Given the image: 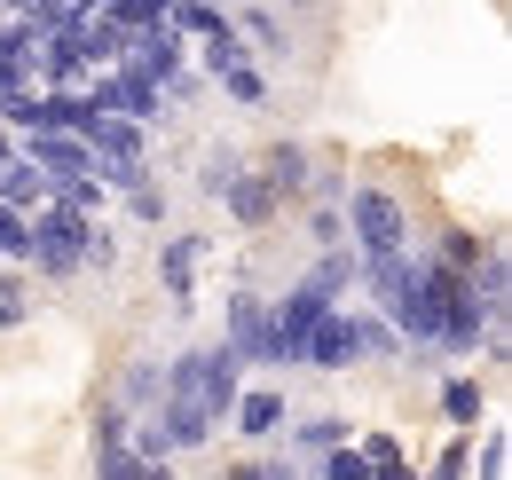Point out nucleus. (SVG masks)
<instances>
[{
  "label": "nucleus",
  "instance_id": "f257e3e1",
  "mask_svg": "<svg viewBox=\"0 0 512 480\" xmlns=\"http://www.w3.org/2000/svg\"><path fill=\"white\" fill-rule=\"evenodd\" d=\"M229 402H237V355L229 347H213V355H182L174 362V378H166V441H213V425L229 418Z\"/></svg>",
  "mask_w": 512,
  "mask_h": 480
},
{
  "label": "nucleus",
  "instance_id": "f03ea898",
  "mask_svg": "<svg viewBox=\"0 0 512 480\" xmlns=\"http://www.w3.org/2000/svg\"><path fill=\"white\" fill-rule=\"evenodd\" d=\"M323 307H331V292H323L316 276L292 292V300L268 315V339H260V362H300V339H308V323H316Z\"/></svg>",
  "mask_w": 512,
  "mask_h": 480
},
{
  "label": "nucleus",
  "instance_id": "7ed1b4c3",
  "mask_svg": "<svg viewBox=\"0 0 512 480\" xmlns=\"http://www.w3.org/2000/svg\"><path fill=\"white\" fill-rule=\"evenodd\" d=\"M79 252H87V213H71V205H56V213H40L32 221V252L24 260H40V268H79Z\"/></svg>",
  "mask_w": 512,
  "mask_h": 480
},
{
  "label": "nucleus",
  "instance_id": "20e7f679",
  "mask_svg": "<svg viewBox=\"0 0 512 480\" xmlns=\"http://www.w3.org/2000/svg\"><path fill=\"white\" fill-rule=\"evenodd\" d=\"M355 355H363L355 315H331V307H323L316 323H308V339H300V362H316V370H347Z\"/></svg>",
  "mask_w": 512,
  "mask_h": 480
},
{
  "label": "nucleus",
  "instance_id": "39448f33",
  "mask_svg": "<svg viewBox=\"0 0 512 480\" xmlns=\"http://www.w3.org/2000/svg\"><path fill=\"white\" fill-rule=\"evenodd\" d=\"M24 158L40 166V181H71V174H95V158H87V134H64V126H40Z\"/></svg>",
  "mask_w": 512,
  "mask_h": 480
},
{
  "label": "nucleus",
  "instance_id": "423d86ee",
  "mask_svg": "<svg viewBox=\"0 0 512 480\" xmlns=\"http://www.w3.org/2000/svg\"><path fill=\"white\" fill-rule=\"evenodd\" d=\"M355 237H363V252L402 244V205H394L386 189H363V197H355Z\"/></svg>",
  "mask_w": 512,
  "mask_h": 480
},
{
  "label": "nucleus",
  "instance_id": "0eeeda50",
  "mask_svg": "<svg viewBox=\"0 0 512 480\" xmlns=\"http://www.w3.org/2000/svg\"><path fill=\"white\" fill-rule=\"evenodd\" d=\"M260 339H268V315H260L253 292H237V300H229V355L260 362Z\"/></svg>",
  "mask_w": 512,
  "mask_h": 480
},
{
  "label": "nucleus",
  "instance_id": "6e6552de",
  "mask_svg": "<svg viewBox=\"0 0 512 480\" xmlns=\"http://www.w3.org/2000/svg\"><path fill=\"white\" fill-rule=\"evenodd\" d=\"M221 197L237 205V221H268V213H276V181H268V174H229V181H221Z\"/></svg>",
  "mask_w": 512,
  "mask_h": 480
},
{
  "label": "nucleus",
  "instance_id": "1a4fd4ad",
  "mask_svg": "<svg viewBox=\"0 0 512 480\" xmlns=\"http://www.w3.org/2000/svg\"><path fill=\"white\" fill-rule=\"evenodd\" d=\"M205 252H213L205 237H174V244H166V284H174V300H190V284H197V268H205Z\"/></svg>",
  "mask_w": 512,
  "mask_h": 480
},
{
  "label": "nucleus",
  "instance_id": "9d476101",
  "mask_svg": "<svg viewBox=\"0 0 512 480\" xmlns=\"http://www.w3.org/2000/svg\"><path fill=\"white\" fill-rule=\"evenodd\" d=\"M229 418L245 425V433H284V394H237Z\"/></svg>",
  "mask_w": 512,
  "mask_h": 480
},
{
  "label": "nucleus",
  "instance_id": "9b49d317",
  "mask_svg": "<svg viewBox=\"0 0 512 480\" xmlns=\"http://www.w3.org/2000/svg\"><path fill=\"white\" fill-rule=\"evenodd\" d=\"M32 197H40V166L16 158V150H0V205H32Z\"/></svg>",
  "mask_w": 512,
  "mask_h": 480
},
{
  "label": "nucleus",
  "instance_id": "f8f14e48",
  "mask_svg": "<svg viewBox=\"0 0 512 480\" xmlns=\"http://www.w3.org/2000/svg\"><path fill=\"white\" fill-rule=\"evenodd\" d=\"M166 24H174V32H213L221 8H213V0H166Z\"/></svg>",
  "mask_w": 512,
  "mask_h": 480
},
{
  "label": "nucleus",
  "instance_id": "ddd939ff",
  "mask_svg": "<svg viewBox=\"0 0 512 480\" xmlns=\"http://www.w3.org/2000/svg\"><path fill=\"white\" fill-rule=\"evenodd\" d=\"M442 410H449L457 425H473V418H481V386H473V378H457V386L442 394Z\"/></svg>",
  "mask_w": 512,
  "mask_h": 480
},
{
  "label": "nucleus",
  "instance_id": "4468645a",
  "mask_svg": "<svg viewBox=\"0 0 512 480\" xmlns=\"http://www.w3.org/2000/svg\"><path fill=\"white\" fill-rule=\"evenodd\" d=\"M221 87H229L237 103H260V71H253L245 56H237V63H221Z\"/></svg>",
  "mask_w": 512,
  "mask_h": 480
},
{
  "label": "nucleus",
  "instance_id": "2eb2a0df",
  "mask_svg": "<svg viewBox=\"0 0 512 480\" xmlns=\"http://www.w3.org/2000/svg\"><path fill=\"white\" fill-rule=\"evenodd\" d=\"M355 457H363V473H402V449H394L386 433H371V441H363Z\"/></svg>",
  "mask_w": 512,
  "mask_h": 480
},
{
  "label": "nucleus",
  "instance_id": "dca6fc26",
  "mask_svg": "<svg viewBox=\"0 0 512 480\" xmlns=\"http://www.w3.org/2000/svg\"><path fill=\"white\" fill-rule=\"evenodd\" d=\"M24 315H32V292H24L16 276H0V331H8V323H24Z\"/></svg>",
  "mask_w": 512,
  "mask_h": 480
},
{
  "label": "nucleus",
  "instance_id": "f3484780",
  "mask_svg": "<svg viewBox=\"0 0 512 480\" xmlns=\"http://www.w3.org/2000/svg\"><path fill=\"white\" fill-rule=\"evenodd\" d=\"M268 181H276V189H300V150H276V158H268Z\"/></svg>",
  "mask_w": 512,
  "mask_h": 480
},
{
  "label": "nucleus",
  "instance_id": "a211bd4d",
  "mask_svg": "<svg viewBox=\"0 0 512 480\" xmlns=\"http://www.w3.org/2000/svg\"><path fill=\"white\" fill-rule=\"evenodd\" d=\"M442 260H449V268H473V260H481V244H473V237H449Z\"/></svg>",
  "mask_w": 512,
  "mask_h": 480
},
{
  "label": "nucleus",
  "instance_id": "6ab92c4d",
  "mask_svg": "<svg viewBox=\"0 0 512 480\" xmlns=\"http://www.w3.org/2000/svg\"><path fill=\"white\" fill-rule=\"evenodd\" d=\"M300 433H308V441H316V449H331V441H339V433H347V425H339V418H316V425H300Z\"/></svg>",
  "mask_w": 512,
  "mask_h": 480
}]
</instances>
